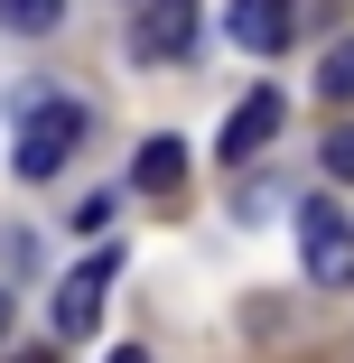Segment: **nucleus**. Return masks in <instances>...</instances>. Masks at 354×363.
Instances as JSON below:
<instances>
[{
  "label": "nucleus",
  "mask_w": 354,
  "mask_h": 363,
  "mask_svg": "<svg viewBox=\"0 0 354 363\" xmlns=\"http://www.w3.org/2000/svg\"><path fill=\"white\" fill-rule=\"evenodd\" d=\"M84 130H94V112H84V103H65V94H56V103H38V112H28V130H19V177H56L65 159H75V140H84Z\"/></svg>",
  "instance_id": "nucleus-1"
},
{
  "label": "nucleus",
  "mask_w": 354,
  "mask_h": 363,
  "mask_svg": "<svg viewBox=\"0 0 354 363\" xmlns=\"http://www.w3.org/2000/svg\"><path fill=\"white\" fill-rule=\"evenodd\" d=\"M299 252H308V279L317 289H354V224H345L326 196L299 214Z\"/></svg>",
  "instance_id": "nucleus-2"
},
{
  "label": "nucleus",
  "mask_w": 354,
  "mask_h": 363,
  "mask_svg": "<svg viewBox=\"0 0 354 363\" xmlns=\"http://www.w3.org/2000/svg\"><path fill=\"white\" fill-rule=\"evenodd\" d=\"M112 270H121V252H94L75 279L56 289V335H94V326H103V289H112Z\"/></svg>",
  "instance_id": "nucleus-3"
},
{
  "label": "nucleus",
  "mask_w": 354,
  "mask_h": 363,
  "mask_svg": "<svg viewBox=\"0 0 354 363\" xmlns=\"http://www.w3.org/2000/svg\"><path fill=\"white\" fill-rule=\"evenodd\" d=\"M131 47L150 56V65L187 56V47H196V0H140V28H131Z\"/></svg>",
  "instance_id": "nucleus-4"
},
{
  "label": "nucleus",
  "mask_w": 354,
  "mask_h": 363,
  "mask_svg": "<svg viewBox=\"0 0 354 363\" xmlns=\"http://www.w3.org/2000/svg\"><path fill=\"white\" fill-rule=\"evenodd\" d=\"M224 28H233V47L280 56V47H289V0H233V10H224Z\"/></svg>",
  "instance_id": "nucleus-5"
},
{
  "label": "nucleus",
  "mask_w": 354,
  "mask_h": 363,
  "mask_svg": "<svg viewBox=\"0 0 354 363\" xmlns=\"http://www.w3.org/2000/svg\"><path fill=\"white\" fill-rule=\"evenodd\" d=\"M270 130H280V94H270V84H252V94L233 103V121H224V168H233V159H252Z\"/></svg>",
  "instance_id": "nucleus-6"
},
{
  "label": "nucleus",
  "mask_w": 354,
  "mask_h": 363,
  "mask_svg": "<svg viewBox=\"0 0 354 363\" xmlns=\"http://www.w3.org/2000/svg\"><path fill=\"white\" fill-rule=\"evenodd\" d=\"M187 177V150L177 140H140V159H131V186H150V196H177Z\"/></svg>",
  "instance_id": "nucleus-7"
},
{
  "label": "nucleus",
  "mask_w": 354,
  "mask_h": 363,
  "mask_svg": "<svg viewBox=\"0 0 354 363\" xmlns=\"http://www.w3.org/2000/svg\"><path fill=\"white\" fill-rule=\"evenodd\" d=\"M317 94H326V103H354V38H336V47H326V65H317Z\"/></svg>",
  "instance_id": "nucleus-8"
},
{
  "label": "nucleus",
  "mask_w": 354,
  "mask_h": 363,
  "mask_svg": "<svg viewBox=\"0 0 354 363\" xmlns=\"http://www.w3.org/2000/svg\"><path fill=\"white\" fill-rule=\"evenodd\" d=\"M0 19H10V28H28V38H47V28L65 19V0H0Z\"/></svg>",
  "instance_id": "nucleus-9"
},
{
  "label": "nucleus",
  "mask_w": 354,
  "mask_h": 363,
  "mask_svg": "<svg viewBox=\"0 0 354 363\" xmlns=\"http://www.w3.org/2000/svg\"><path fill=\"white\" fill-rule=\"evenodd\" d=\"M326 177H354V121L326 130Z\"/></svg>",
  "instance_id": "nucleus-10"
},
{
  "label": "nucleus",
  "mask_w": 354,
  "mask_h": 363,
  "mask_svg": "<svg viewBox=\"0 0 354 363\" xmlns=\"http://www.w3.org/2000/svg\"><path fill=\"white\" fill-rule=\"evenodd\" d=\"M10 363H56V354H47V345H28V354H10Z\"/></svg>",
  "instance_id": "nucleus-11"
},
{
  "label": "nucleus",
  "mask_w": 354,
  "mask_h": 363,
  "mask_svg": "<svg viewBox=\"0 0 354 363\" xmlns=\"http://www.w3.org/2000/svg\"><path fill=\"white\" fill-rule=\"evenodd\" d=\"M112 363H150V354H140V345H121V354H112Z\"/></svg>",
  "instance_id": "nucleus-12"
},
{
  "label": "nucleus",
  "mask_w": 354,
  "mask_h": 363,
  "mask_svg": "<svg viewBox=\"0 0 354 363\" xmlns=\"http://www.w3.org/2000/svg\"><path fill=\"white\" fill-rule=\"evenodd\" d=\"M0 335H10V289H0Z\"/></svg>",
  "instance_id": "nucleus-13"
}]
</instances>
